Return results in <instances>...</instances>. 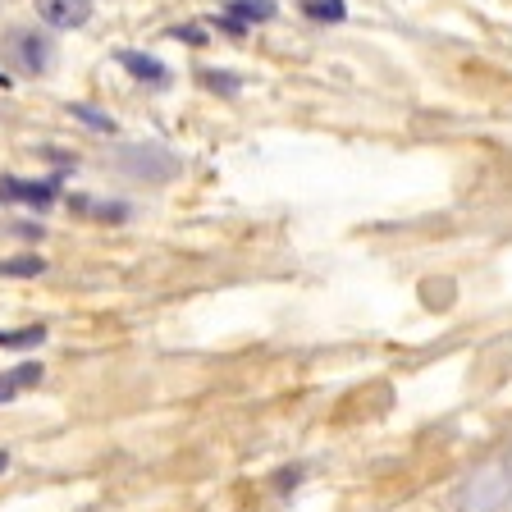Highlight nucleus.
I'll use <instances>...</instances> for the list:
<instances>
[{
  "label": "nucleus",
  "mask_w": 512,
  "mask_h": 512,
  "mask_svg": "<svg viewBox=\"0 0 512 512\" xmlns=\"http://www.w3.org/2000/svg\"><path fill=\"white\" fill-rule=\"evenodd\" d=\"M0 60L23 78H42L55 69V37L37 23H14L0 32Z\"/></svg>",
  "instance_id": "1"
},
{
  "label": "nucleus",
  "mask_w": 512,
  "mask_h": 512,
  "mask_svg": "<svg viewBox=\"0 0 512 512\" xmlns=\"http://www.w3.org/2000/svg\"><path fill=\"white\" fill-rule=\"evenodd\" d=\"M37 5V19L55 32H74L92 19V5L96 0H32Z\"/></svg>",
  "instance_id": "2"
},
{
  "label": "nucleus",
  "mask_w": 512,
  "mask_h": 512,
  "mask_svg": "<svg viewBox=\"0 0 512 512\" xmlns=\"http://www.w3.org/2000/svg\"><path fill=\"white\" fill-rule=\"evenodd\" d=\"M0 197L23 206H51L55 202V183H23V179H0Z\"/></svg>",
  "instance_id": "3"
},
{
  "label": "nucleus",
  "mask_w": 512,
  "mask_h": 512,
  "mask_svg": "<svg viewBox=\"0 0 512 512\" xmlns=\"http://www.w3.org/2000/svg\"><path fill=\"white\" fill-rule=\"evenodd\" d=\"M266 19H275V5H270V0H234V5L224 10V23L234 32H243L247 23H266Z\"/></svg>",
  "instance_id": "4"
},
{
  "label": "nucleus",
  "mask_w": 512,
  "mask_h": 512,
  "mask_svg": "<svg viewBox=\"0 0 512 512\" xmlns=\"http://www.w3.org/2000/svg\"><path fill=\"white\" fill-rule=\"evenodd\" d=\"M119 64H124L128 74H138L142 83H151V87H165L170 83V69L160 60H151V55H138V51H119Z\"/></svg>",
  "instance_id": "5"
},
{
  "label": "nucleus",
  "mask_w": 512,
  "mask_h": 512,
  "mask_svg": "<svg viewBox=\"0 0 512 512\" xmlns=\"http://www.w3.org/2000/svg\"><path fill=\"white\" fill-rule=\"evenodd\" d=\"M32 384H42V366H37V362L10 371V380H0V403H5V398H14V394H23V389H32Z\"/></svg>",
  "instance_id": "6"
},
{
  "label": "nucleus",
  "mask_w": 512,
  "mask_h": 512,
  "mask_svg": "<svg viewBox=\"0 0 512 512\" xmlns=\"http://www.w3.org/2000/svg\"><path fill=\"white\" fill-rule=\"evenodd\" d=\"M46 270L42 256H14V261H0V275L5 279H37Z\"/></svg>",
  "instance_id": "7"
},
{
  "label": "nucleus",
  "mask_w": 512,
  "mask_h": 512,
  "mask_svg": "<svg viewBox=\"0 0 512 512\" xmlns=\"http://www.w3.org/2000/svg\"><path fill=\"white\" fill-rule=\"evenodd\" d=\"M46 330L42 325H28V330H0V348H32V343H42Z\"/></svg>",
  "instance_id": "8"
},
{
  "label": "nucleus",
  "mask_w": 512,
  "mask_h": 512,
  "mask_svg": "<svg viewBox=\"0 0 512 512\" xmlns=\"http://www.w3.org/2000/svg\"><path fill=\"white\" fill-rule=\"evenodd\" d=\"M302 10H307V19H316V23H339L343 19V0H307Z\"/></svg>",
  "instance_id": "9"
},
{
  "label": "nucleus",
  "mask_w": 512,
  "mask_h": 512,
  "mask_svg": "<svg viewBox=\"0 0 512 512\" xmlns=\"http://www.w3.org/2000/svg\"><path fill=\"white\" fill-rule=\"evenodd\" d=\"M5 467H10V453H5V448H0V471H5Z\"/></svg>",
  "instance_id": "10"
},
{
  "label": "nucleus",
  "mask_w": 512,
  "mask_h": 512,
  "mask_svg": "<svg viewBox=\"0 0 512 512\" xmlns=\"http://www.w3.org/2000/svg\"><path fill=\"white\" fill-rule=\"evenodd\" d=\"M5 83H10V78H5V74H0V87H5Z\"/></svg>",
  "instance_id": "11"
}]
</instances>
